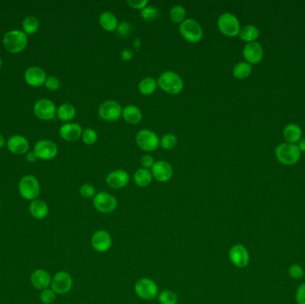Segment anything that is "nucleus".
Returning <instances> with one entry per match:
<instances>
[{"label":"nucleus","instance_id":"nucleus-51","mask_svg":"<svg viewBox=\"0 0 305 304\" xmlns=\"http://www.w3.org/2000/svg\"><path fill=\"white\" fill-rule=\"evenodd\" d=\"M0 210H1V204H0Z\"/></svg>","mask_w":305,"mask_h":304},{"label":"nucleus","instance_id":"nucleus-46","mask_svg":"<svg viewBox=\"0 0 305 304\" xmlns=\"http://www.w3.org/2000/svg\"><path fill=\"white\" fill-rule=\"evenodd\" d=\"M121 58L122 61H129L133 58V51L130 48H126L121 51Z\"/></svg>","mask_w":305,"mask_h":304},{"label":"nucleus","instance_id":"nucleus-34","mask_svg":"<svg viewBox=\"0 0 305 304\" xmlns=\"http://www.w3.org/2000/svg\"><path fill=\"white\" fill-rule=\"evenodd\" d=\"M157 298L160 304H177L179 300L176 293L171 290H162Z\"/></svg>","mask_w":305,"mask_h":304},{"label":"nucleus","instance_id":"nucleus-15","mask_svg":"<svg viewBox=\"0 0 305 304\" xmlns=\"http://www.w3.org/2000/svg\"><path fill=\"white\" fill-rule=\"evenodd\" d=\"M113 239L108 231L97 230L91 237V246L98 253H106L112 247Z\"/></svg>","mask_w":305,"mask_h":304},{"label":"nucleus","instance_id":"nucleus-6","mask_svg":"<svg viewBox=\"0 0 305 304\" xmlns=\"http://www.w3.org/2000/svg\"><path fill=\"white\" fill-rule=\"evenodd\" d=\"M18 191L23 198L33 201L39 197L40 186L39 180L34 176L26 175L20 180Z\"/></svg>","mask_w":305,"mask_h":304},{"label":"nucleus","instance_id":"nucleus-42","mask_svg":"<svg viewBox=\"0 0 305 304\" xmlns=\"http://www.w3.org/2000/svg\"><path fill=\"white\" fill-rule=\"evenodd\" d=\"M127 4L133 9L142 11L144 8L148 6V1L147 0H128Z\"/></svg>","mask_w":305,"mask_h":304},{"label":"nucleus","instance_id":"nucleus-39","mask_svg":"<svg viewBox=\"0 0 305 304\" xmlns=\"http://www.w3.org/2000/svg\"><path fill=\"white\" fill-rule=\"evenodd\" d=\"M158 14H159L158 9L154 6H147L146 8H144L141 11L142 18H144L146 21H152V20L157 19Z\"/></svg>","mask_w":305,"mask_h":304},{"label":"nucleus","instance_id":"nucleus-38","mask_svg":"<svg viewBox=\"0 0 305 304\" xmlns=\"http://www.w3.org/2000/svg\"><path fill=\"white\" fill-rule=\"evenodd\" d=\"M288 275L293 279L300 280L302 277H304V269L299 264H292L288 269Z\"/></svg>","mask_w":305,"mask_h":304},{"label":"nucleus","instance_id":"nucleus-21","mask_svg":"<svg viewBox=\"0 0 305 304\" xmlns=\"http://www.w3.org/2000/svg\"><path fill=\"white\" fill-rule=\"evenodd\" d=\"M83 131L81 125L73 122H68L61 126L59 129V134L64 140L73 142L78 140L79 138L82 137Z\"/></svg>","mask_w":305,"mask_h":304},{"label":"nucleus","instance_id":"nucleus-7","mask_svg":"<svg viewBox=\"0 0 305 304\" xmlns=\"http://www.w3.org/2000/svg\"><path fill=\"white\" fill-rule=\"evenodd\" d=\"M217 26L223 35L231 38L239 35L241 30L239 19L231 13L221 14L217 21Z\"/></svg>","mask_w":305,"mask_h":304},{"label":"nucleus","instance_id":"nucleus-45","mask_svg":"<svg viewBox=\"0 0 305 304\" xmlns=\"http://www.w3.org/2000/svg\"><path fill=\"white\" fill-rule=\"evenodd\" d=\"M155 163L156 162L154 160L152 156H150V155H145V156H142V158H141V164H142L143 168H145V169L152 168Z\"/></svg>","mask_w":305,"mask_h":304},{"label":"nucleus","instance_id":"nucleus-30","mask_svg":"<svg viewBox=\"0 0 305 304\" xmlns=\"http://www.w3.org/2000/svg\"><path fill=\"white\" fill-rule=\"evenodd\" d=\"M252 70H253L252 64L247 62H240L234 66L232 73L236 79L245 80L250 76Z\"/></svg>","mask_w":305,"mask_h":304},{"label":"nucleus","instance_id":"nucleus-3","mask_svg":"<svg viewBox=\"0 0 305 304\" xmlns=\"http://www.w3.org/2000/svg\"><path fill=\"white\" fill-rule=\"evenodd\" d=\"M275 156L280 164L291 166L300 160L301 151L296 144L282 143L275 149Z\"/></svg>","mask_w":305,"mask_h":304},{"label":"nucleus","instance_id":"nucleus-1","mask_svg":"<svg viewBox=\"0 0 305 304\" xmlns=\"http://www.w3.org/2000/svg\"><path fill=\"white\" fill-rule=\"evenodd\" d=\"M157 85L161 90L171 95L181 93L184 89V82L180 75L172 70L164 71L157 80Z\"/></svg>","mask_w":305,"mask_h":304},{"label":"nucleus","instance_id":"nucleus-8","mask_svg":"<svg viewBox=\"0 0 305 304\" xmlns=\"http://www.w3.org/2000/svg\"><path fill=\"white\" fill-rule=\"evenodd\" d=\"M136 143L145 152H154L160 146V138L151 129H141L136 135Z\"/></svg>","mask_w":305,"mask_h":304},{"label":"nucleus","instance_id":"nucleus-16","mask_svg":"<svg viewBox=\"0 0 305 304\" xmlns=\"http://www.w3.org/2000/svg\"><path fill=\"white\" fill-rule=\"evenodd\" d=\"M151 172L155 180L165 183L172 179L173 176V168L166 161H157L151 168Z\"/></svg>","mask_w":305,"mask_h":304},{"label":"nucleus","instance_id":"nucleus-29","mask_svg":"<svg viewBox=\"0 0 305 304\" xmlns=\"http://www.w3.org/2000/svg\"><path fill=\"white\" fill-rule=\"evenodd\" d=\"M56 116L60 121H71L76 116V109L70 104H63L56 110Z\"/></svg>","mask_w":305,"mask_h":304},{"label":"nucleus","instance_id":"nucleus-12","mask_svg":"<svg viewBox=\"0 0 305 304\" xmlns=\"http://www.w3.org/2000/svg\"><path fill=\"white\" fill-rule=\"evenodd\" d=\"M55 103L47 98H41L36 102L33 112L37 117L42 121H50L56 116Z\"/></svg>","mask_w":305,"mask_h":304},{"label":"nucleus","instance_id":"nucleus-40","mask_svg":"<svg viewBox=\"0 0 305 304\" xmlns=\"http://www.w3.org/2000/svg\"><path fill=\"white\" fill-rule=\"evenodd\" d=\"M80 194L84 198H94L96 195V189L90 184H84L80 188Z\"/></svg>","mask_w":305,"mask_h":304},{"label":"nucleus","instance_id":"nucleus-37","mask_svg":"<svg viewBox=\"0 0 305 304\" xmlns=\"http://www.w3.org/2000/svg\"><path fill=\"white\" fill-rule=\"evenodd\" d=\"M82 137L85 144L91 145L98 141V133L96 132V130L93 129L86 128V129H83Z\"/></svg>","mask_w":305,"mask_h":304},{"label":"nucleus","instance_id":"nucleus-19","mask_svg":"<svg viewBox=\"0 0 305 304\" xmlns=\"http://www.w3.org/2000/svg\"><path fill=\"white\" fill-rule=\"evenodd\" d=\"M106 184L114 189L125 187L129 182V175L124 170H115L106 176Z\"/></svg>","mask_w":305,"mask_h":304},{"label":"nucleus","instance_id":"nucleus-31","mask_svg":"<svg viewBox=\"0 0 305 304\" xmlns=\"http://www.w3.org/2000/svg\"><path fill=\"white\" fill-rule=\"evenodd\" d=\"M157 87V81L152 77L144 78L138 83V90L144 96H150L155 93Z\"/></svg>","mask_w":305,"mask_h":304},{"label":"nucleus","instance_id":"nucleus-23","mask_svg":"<svg viewBox=\"0 0 305 304\" xmlns=\"http://www.w3.org/2000/svg\"><path fill=\"white\" fill-rule=\"evenodd\" d=\"M29 211L33 218L41 220L47 218V215L49 213V207L46 202L39 199H36L30 203Z\"/></svg>","mask_w":305,"mask_h":304},{"label":"nucleus","instance_id":"nucleus-5","mask_svg":"<svg viewBox=\"0 0 305 304\" xmlns=\"http://www.w3.org/2000/svg\"><path fill=\"white\" fill-rule=\"evenodd\" d=\"M134 291L138 298L142 300H152L159 294V288L155 280L149 277H142L136 282Z\"/></svg>","mask_w":305,"mask_h":304},{"label":"nucleus","instance_id":"nucleus-20","mask_svg":"<svg viewBox=\"0 0 305 304\" xmlns=\"http://www.w3.org/2000/svg\"><path fill=\"white\" fill-rule=\"evenodd\" d=\"M7 145L9 152L17 156L27 154L30 147L27 138L21 135H14L12 137H9V139L7 142Z\"/></svg>","mask_w":305,"mask_h":304},{"label":"nucleus","instance_id":"nucleus-22","mask_svg":"<svg viewBox=\"0 0 305 304\" xmlns=\"http://www.w3.org/2000/svg\"><path fill=\"white\" fill-rule=\"evenodd\" d=\"M51 277L50 274L45 269H36L33 271L31 276V282L33 287L38 290H45V289L50 288Z\"/></svg>","mask_w":305,"mask_h":304},{"label":"nucleus","instance_id":"nucleus-11","mask_svg":"<svg viewBox=\"0 0 305 304\" xmlns=\"http://www.w3.org/2000/svg\"><path fill=\"white\" fill-rule=\"evenodd\" d=\"M228 259L233 265L239 269H245L250 263V254L242 244H237L228 251Z\"/></svg>","mask_w":305,"mask_h":304},{"label":"nucleus","instance_id":"nucleus-27","mask_svg":"<svg viewBox=\"0 0 305 304\" xmlns=\"http://www.w3.org/2000/svg\"><path fill=\"white\" fill-rule=\"evenodd\" d=\"M152 175L151 171L148 169L141 168L136 171L134 174V182L137 187H146L152 183Z\"/></svg>","mask_w":305,"mask_h":304},{"label":"nucleus","instance_id":"nucleus-44","mask_svg":"<svg viewBox=\"0 0 305 304\" xmlns=\"http://www.w3.org/2000/svg\"><path fill=\"white\" fill-rule=\"evenodd\" d=\"M118 33L121 36H127L129 34V32L131 31V27L129 25V23L127 22H121L118 24L117 29H116Z\"/></svg>","mask_w":305,"mask_h":304},{"label":"nucleus","instance_id":"nucleus-32","mask_svg":"<svg viewBox=\"0 0 305 304\" xmlns=\"http://www.w3.org/2000/svg\"><path fill=\"white\" fill-rule=\"evenodd\" d=\"M23 29L26 35H32L36 33L39 28V22L35 16H27L23 21Z\"/></svg>","mask_w":305,"mask_h":304},{"label":"nucleus","instance_id":"nucleus-10","mask_svg":"<svg viewBox=\"0 0 305 304\" xmlns=\"http://www.w3.org/2000/svg\"><path fill=\"white\" fill-rule=\"evenodd\" d=\"M73 285V279L69 272L61 270L54 275L51 281L50 288L56 294H66Z\"/></svg>","mask_w":305,"mask_h":304},{"label":"nucleus","instance_id":"nucleus-49","mask_svg":"<svg viewBox=\"0 0 305 304\" xmlns=\"http://www.w3.org/2000/svg\"><path fill=\"white\" fill-rule=\"evenodd\" d=\"M6 144H7V142H6V138H5L4 136H3L2 134H0V148L4 147Z\"/></svg>","mask_w":305,"mask_h":304},{"label":"nucleus","instance_id":"nucleus-18","mask_svg":"<svg viewBox=\"0 0 305 304\" xmlns=\"http://www.w3.org/2000/svg\"><path fill=\"white\" fill-rule=\"evenodd\" d=\"M47 78L46 71L40 67H30L24 73V80L28 85L35 87V88L42 86L43 84H45Z\"/></svg>","mask_w":305,"mask_h":304},{"label":"nucleus","instance_id":"nucleus-24","mask_svg":"<svg viewBox=\"0 0 305 304\" xmlns=\"http://www.w3.org/2000/svg\"><path fill=\"white\" fill-rule=\"evenodd\" d=\"M121 116L129 124H138L142 120V112L137 106L129 105L122 109Z\"/></svg>","mask_w":305,"mask_h":304},{"label":"nucleus","instance_id":"nucleus-36","mask_svg":"<svg viewBox=\"0 0 305 304\" xmlns=\"http://www.w3.org/2000/svg\"><path fill=\"white\" fill-rule=\"evenodd\" d=\"M39 300L43 304H52L56 300V293L51 288L42 290L39 293Z\"/></svg>","mask_w":305,"mask_h":304},{"label":"nucleus","instance_id":"nucleus-25","mask_svg":"<svg viewBox=\"0 0 305 304\" xmlns=\"http://www.w3.org/2000/svg\"><path fill=\"white\" fill-rule=\"evenodd\" d=\"M301 129L297 124L290 123L286 125L285 129L283 130V136L287 143L294 144L301 140Z\"/></svg>","mask_w":305,"mask_h":304},{"label":"nucleus","instance_id":"nucleus-9","mask_svg":"<svg viewBox=\"0 0 305 304\" xmlns=\"http://www.w3.org/2000/svg\"><path fill=\"white\" fill-rule=\"evenodd\" d=\"M117 205V199L107 192H99L93 198V206L103 214H108L115 211Z\"/></svg>","mask_w":305,"mask_h":304},{"label":"nucleus","instance_id":"nucleus-50","mask_svg":"<svg viewBox=\"0 0 305 304\" xmlns=\"http://www.w3.org/2000/svg\"><path fill=\"white\" fill-rule=\"evenodd\" d=\"M1 67H2V59L0 57V69H1Z\"/></svg>","mask_w":305,"mask_h":304},{"label":"nucleus","instance_id":"nucleus-26","mask_svg":"<svg viewBox=\"0 0 305 304\" xmlns=\"http://www.w3.org/2000/svg\"><path fill=\"white\" fill-rule=\"evenodd\" d=\"M99 24L105 31H116L119 23L115 15L109 11H106L102 13L99 16Z\"/></svg>","mask_w":305,"mask_h":304},{"label":"nucleus","instance_id":"nucleus-28","mask_svg":"<svg viewBox=\"0 0 305 304\" xmlns=\"http://www.w3.org/2000/svg\"><path fill=\"white\" fill-rule=\"evenodd\" d=\"M239 36L243 41L251 43V42H254L256 39H258L259 36H260V31H259L258 28L254 25H247L240 30Z\"/></svg>","mask_w":305,"mask_h":304},{"label":"nucleus","instance_id":"nucleus-17","mask_svg":"<svg viewBox=\"0 0 305 304\" xmlns=\"http://www.w3.org/2000/svg\"><path fill=\"white\" fill-rule=\"evenodd\" d=\"M243 55L248 63L250 64H257L262 62L264 55V51L261 44L254 41L251 43H247L243 49Z\"/></svg>","mask_w":305,"mask_h":304},{"label":"nucleus","instance_id":"nucleus-33","mask_svg":"<svg viewBox=\"0 0 305 304\" xmlns=\"http://www.w3.org/2000/svg\"><path fill=\"white\" fill-rule=\"evenodd\" d=\"M186 9L180 5L174 6L170 11V18L174 24H181L186 18Z\"/></svg>","mask_w":305,"mask_h":304},{"label":"nucleus","instance_id":"nucleus-41","mask_svg":"<svg viewBox=\"0 0 305 304\" xmlns=\"http://www.w3.org/2000/svg\"><path fill=\"white\" fill-rule=\"evenodd\" d=\"M45 87H46L48 90L55 91V90L60 89V87H61V82H60V80H59L57 77H55V76H49V77H47V80H46Z\"/></svg>","mask_w":305,"mask_h":304},{"label":"nucleus","instance_id":"nucleus-35","mask_svg":"<svg viewBox=\"0 0 305 304\" xmlns=\"http://www.w3.org/2000/svg\"><path fill=\"white\" fill-rule=\"evenodd\" d=\"M177 143H178V138L174 134H172V133L165 134L160 140L161 147L165 150H172L176 146Z\"/></svg>","mask_w":305,"mask_h":304},{"label":"nucleus","instance_id":"nucleus-4","mask_svg":"<svg viewBox=\"0 0 305 304\" xmlns=\"http://www.w3.org/2000/svg\"><path fill=\"white\" fill-rule=\"evenodd\" d=\"M179 31L180 35L189 43H197L203 39V27L195 19H185L184 22L180 24Z\"/></svg>","mask_w":305,"mask_h":304},{"label":"nucleus","instance_id":"nucleus-14","mask_svg":"<svg viewBox=\"0 0 305 304\" xmlns=\"http://www.w3.org/2000/svg\"><path fill=\"white\" fill-rule=\"evenodd\" d=\"M33 152L35 153L38 159L49 161L56 157L58 154V147L55 142L43 139L36 143Z\"/></svg>","mask_w":305,"mask_h":304},{"label":"nucleus","instance_id":"nucleus-47","mask_svg":"<svg viewBox=\"0 0 305 304\" xmlns=\"http://www.w3.org/2000/svg\"><path fill=\"white\" fill-rule=\"evenodd\" d=\"M26 160L29 163H35L36 161L38 160V157L35 155V153L33 152H28L26 155Z\"/></svg>","mask_w":305,"mask_h":304},{"label":"nucleus","instance_id":"nucleus-13","mask_svg":"<svg viewBox=\"0 0 305 304\" xmlns=\"http://www.w3.org/2000/svg\"><path fill=\"white\" fill-rule=\"evenodd\" d=\"M98 114L104 121H116L122 115V107L118 102L107 100L99 106Z\"/></svg>","mask_w":305,"mask_h":304},{"label":"nucleus","instance_id":"nucleus-43","mask_svg":"<svg viewBox=\"0 0 305 304\" xmlns=\"http://www.w3.org/2000/svg\"><path fill=\"white\" fill-rule=\"evenodd\" d=\"M295 300L297 304H305V283L298 286L295 292Z\"/></svg>","mask_w":305,"mask_h":304},{"label":"nucleus","instance_id":"nucleus-52","mask_svg":"<svg viewBox=\"0 0 305 304\" xmlns=\"http://www.w3.org/2000/svg\"><path fill=\"white\" fill-rule=\"evenodd\" d=\"M304 277H305V270H304Z\"/></svg>","mask_w":305,"mask_h":304},{"label":"nucleus","instance_id":"nucleus-2","mask_svg":"<svg viewBox=\"0 0 305 304\" xmlns=\"http://www.w3.org/2000/svg\"><path fill=\"white\" fill-rule=\"evenodd\" d=\"M3 46L9 53H21L28 46V36L24 31L18 30L8 31L3 38Z\"/></svg>","mask_w":305,"mask_h":304},{"label":"nucleus","instance_id":"nucleus-48","mask_svg":"<svg viewBox=\"0 0 305 304\" xmlns=\"http://www.w3.org/2000/svg\"><path fill=\"white\" fill-rule=\"evenodd\" d=\"M298 147L301 152L305 153V137H302L301 138V140L299 141Z\"/></svg>","mask_w":305,"mask_h":304}]
</instances>
